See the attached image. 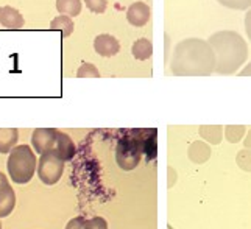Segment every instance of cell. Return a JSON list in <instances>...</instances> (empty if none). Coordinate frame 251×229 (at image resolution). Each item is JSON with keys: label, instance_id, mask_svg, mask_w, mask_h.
<instances>
[{"label": "cell", "instance_id": "f1b7e54d", "mask_svg": "<svg viewBox=\"0 0 251 229\" xmlns=\"http://www.w3.org/2000/svg\"><path fill=\"white\" fill-rule=\"evenodd\" d=\"M6 184H10V181H8V178L6 176L0 172V187H3V186H6Z\"/></svg>", "mask_w": 251, "mask_h": 229}, {"label": "cell", "instance_id": "ac0fdd59", "mask_svg": "<svg viewBox=\"0 0 251 229\" xmlns=\"http://www.w3.org/2000/svg\"><path fill=\"white\" fill-rule=\"evenodd\" d=\"M247 133V127L244 125H226L225 127V137L229 144H237L244 139Z\"/></svg>", "mask_w": 251, "mask_h": 229}, {"label": "cell", "instance_id": "d6986e66", "mask_svg": "<svg viewBox=\"0 0 251 229\" xmlns=\"http://www.w3.org/2000/svg\"><path fill=\"white\" fill-rule=\"evenodd\" d=\"M236 164L239 165L240 170L244 172H251V150L250 148H244L240 150L236 156Z\"/></svg>", "mask_w": 251, "mask_h": 229}, {"label": "cell", "instance_id": "8fae6325", "mask_svg": "<svg viewBox=\"0 0 251 229\" xmlns=\"http://www.w3.org/2000/svg\"><path fill=\"white\" fill-rule=\"evenodd\" d=\"M187 156L194 164H204L211 157V147L203 140H195L189 145Z\"/></svg>", "mask_w": 251, "mask_h": 229}, {"label": "cell", "instance_id": "9c48e42d", "mask_svg": "<svg viewBox=\"0 0 251 229\" xmlns=\"http://www.w3.org/2000/svg\"><path fill=\"white\" fill-rule=\"evenodd\" d=\"M24 16L13 6H0V25L8 30H19L24 27Z\"/></svg>", "mask_w": 251, "mask_h": 229}, {"label": "cell", "instance_id": "30bf717a", "mask_svg": "<svg viewBox=\"0 0 251 229\" xmlns=\"http://www.w3.org/2000/svg\"><path fill=\"white\" fill-rule=\"evenodd\" d=\"M16 207V192L11 187V184L0 187V218L11 215Z\"/></svg>", "mask_w": 251, "mask_h": 229}, {"label": "cell", "instance_id": "4316f807", "mask_svg": "<svg viewBox=\"0 0 251 229\" xmlns=\"http://www.w3.org/2000/svg\"><path fill=\"white\" fill-rule=\"evenodd\" d=\"M240 75H242V76H251V63H250V64H247L244 69H242Z\"/></svg>", "mask_w": 251, "mask_h": 229}, {"label": "cell", "instance_id": "8992f818", "mask_svg": "<svg viewBox=\"0 0 251 229\" xmlns=\"http://www.w3.org/2000/svg\"><path fill=\"white\" fill-rule=\"evenodd\" d=\"M59 129L56 128H36L31 134V145L34 152L44 154L49 152H56Z\"/></svg>", "mask_w": 251, "mask_h": 229}, {"label": "cell", "instance_id": "ffe728a7", "mask_svg": "<svg viewBox=\"0 0 251 229\" xmlns=\"http://www.w3.org/2000/svg\"><path fill=\"white\" fill-rule=\"evenodd\" d=\"M76 76L78 78H100V72L94 64L83 63L80 66V69L76 70Z\"/></svg>", "mask_w": 251, "mask_h": 229}, {"label": "cell", "instance_id": "7c38bea8", "mask_svg": "<svg viewBox=\"0 0 251 229\" xmlns=\"http://www.w3.org/2000/svg\"><path fill=\"white\" fill-rule=\"evenodd\" d=\"M17 139H19L17 128H0V153L10 154L17 144Z\"/></svg>", "mask_w": 251, "mask_h": 229}, {"label": "cell", "instance_id": "277c9868", "mask_svg": "<svg viewBox=\"0 0 251 229\" xmlns=\"http://www.w3.org/2000/svg\"><path fill=\"white\" fill-rule=\"evenodd\" d=\"M6 169L10 178L16 184H27L31 181L34 172L38 170L36 154L30 145H16L8 156Z\"/></svg>", "mask_w": 251, "mask_h": 229}, {"label": "cell", "instance_id": "5b68a950", "mask_svg": "<svg viewBox=\"0 0 251 229\" xmlns=\"http://www.w3.org/2000/svg\"><path fill=\"white\" fill-rule=\"evenodd\" d=\"M64 159L53 152L41 154L38 161V176L46 186H55L64 173Z\"/></svg>", "mask_w": 251, "mask_h": 229}, {"label": "cell", "instance_id": "4fadbf2b", "mask_svg": "<svg viewBox=\"0 0 251 229\" xmlns=\"http://www.w3.org/2000/svg\"><path fill=\"white\" fill-rule=\"evenodd\" d=\"M198 134L203 137V140L212 145H219L225 134V127L222 125H201L198 128Z\"/></svg>", "mask_w": 251, "mask_h": 229}, {"label": "cell", "instance_id": "2e32d148", "mask_svg": "<svg viewBox=\"0 0 251 229\" xmlns=\"http://www.w3.org/2000/svg\"><path fill=\"white\" fill-rule=\"evenodd\" d=\"M81 0H56V10L59 14L69 17L78 16L81 13Z\"/></svg>", "mask_w": 251, "mask_h": 229}, {"label": "cell", "instance_id": "7a4b0ae2", "mask_svg": "<svg viewBox=\"0 0 251 229\" xmlns=\"http://www.w3.org/2000/svg\"><path fill=\"white\" fill-rule=\"evenodd\" d=\"M215 53V72L220 75H232L244 66L248 56V46L237 31L223 30L214 33L207 39Z\"/></svg>", "mask_w": 251, "mask_h": 229}, {"label": "cell", "instance_id": "52a82bcc", "mask_svg": "<svg viewBox=\"0 0 251 229\" xmlns=\"http://www.w3.org/2000/svg\"><path fill=\"white\" fill-rule=\"evenodd\" d=\"M94 49L100 56L109 58L119 53L120 44L114 36H111V34H99V36L94 39Z\"/></svg>", "mask_w": 251, "mask_h": 229}, {"label": "cell", "instance_id": "d4e9b609", "mask_svg": "<svg viewBox=\"0 0 251 229\" xmlns=\"http://www.w3.org/2000/svg\"><path fill=\"white\" fill-rule=\"evenodd\" d=\"M167 187L169 189H172L173 186H175V182H176V179H178V173H176V170L173 169V167H169L167 169Z\"/></svg>", "mask_w": 251, "mask_h": 229}, {"label": "cell", "instance_id": "cb8c5ba5", "mask_svg": "<svg viewBox=\"0 0 251 229\" xmlns=\"http://www.w3.org/2000/svg\"><path fill=\"white\" fill-rule=\"evenodd\" d=\"M84 223H86L84 217H76L66 225V229H84Z\"/></svg>", "mask_w": 251, "mask_h": 229}, {"label": "cell", "instance_id": "5bb4252c", "mask_svg": "<svg viewBox=\"0 0 251 229\" xmlns=\"http://www.w3.org/2000/svg\"><path fill=\"white\" fill-rule=\"evenodd\" d=\"M58 156H61L64 161H71L75 156V144L71 139V136H67L63 131H59V137H58V147L56 152Z\"/></svg>", "mask_w": 251, "mask_h": 229}, {"label": "cell", "instance_id": "44dd1931", "mask_svg": "<svg viewBox=\"0 0 251 229\" xmlns=\"http://www.w3.org/2000/svg\"><path fill=\"white\" fill-rule=\"evenodd\" d=\"M217 2L229 10H250L251 8V0H217Z\"/></svg>", "mask_w": 251, "mask_h": 229}, {"label": "cell", "instance_id": "83f0119b", "mask_svg": "<svg viewBox=\"0 0 251 229\" xmlns=\"http://www.w3.org/2000/svg\"><path fill=\"white\" fill-rule=\"evenodd\" d=\"M244 145H245V148H250L251 150V129L247 133V137L244 140Z\"/></svg>", "mask_w": 251, "mask_h": 229}, {"label": "cell", "instance_id": "f546056e", "mask_svg": "<svg viewBox=\"0 0 251 229\" xmlns=\"http://www.w3.org/2000/svg\"><path fill=\"white\" fill-rule=\"evenodd\" d=\"M0 220H2V218H0ZM0 229H2V222H0Z\"/></svg>", "mask_w": 251, "mask_h": 229}, {"label": "cell", "instance_id": "3957f363", "mask_svg": "<svg viewBox=\"0 0 251 229\" xmlns=\"http://www.w3.org/2000/svg\"><path fill=\"white\" fill-rule=\"evenodd\" d=\"M149 131L134 129L120 137L116 147V161L122 170L129 172L139 165L142 153H145V139Z\"/></svg>", "mask_w": 251, "mask_h": 229}, {"label": "cell", "instance_id": "7402d4cb", "mask_svg": "<svg viewBox=\"0 0 251 229\" xmlns=\"http://www.w3.org/2000/svg\"><path fill=\"white\" fill-rule=\"evenodd\" d=\"M84 3L89 8V11H92L95 14H101L106 11L108 0H84Z\"/></svg>", "mask_w": 251, "mask_h": 229}, {"label": "cell", "instance_id": "603a6c76", "mask_svg": "<svg viewBox=\"0 0 251 229\" xmlns=\"http://www.w3.org/2000/svg\"><path fill=\"white\" fill-rule=\"evenodd\" d=\"M84 229H108V222L103 217H94L86 220Z\"/></svg>", "mask_w": 251, "mask_h": 229}, {"label": "cell", "instance_id": "ba28073f", "mask_svg": "<svg viewBox=\"0 0 251 229\" xmlns=\"http://www.w3.org/2000/svg\"><path fill=\"white\" fill-rule=\"evenodd\" d=\"M126 19L133 27H144L150 21V6L144 2H136L129 5L126 11Z\"/></svg>", "mask_w": 251, "mask_h": 229}, {"label": "cell", "instance_id": "e0dca14e", "mask_svg": "<svg viewBox=\"0 0 251 229\" xmlns=\"http://www.w3.org/2000/svg\"><path fill=\"white\" fill-rule=\"evenodd\" d=\"M50 30H56V31H61L63 38L71 36L74 33V22L69 16H56L53 21L50 22Z\"/></svg>", "mask_w": 251, "mask_h": 229}, {"label": "cell", "instance_id": "9a60e30c", "mask_svg": "<svg viewBox=\"0 0 251 229\" xmlns=\"http://www.w3.org/2000/svg\"><path fill=\"white\" fill-rule=\"evenodd\" d=\"M131 53H133V56L136 59H139V61L149 59L153 55V44H151V41L145 39V38L137 39L133 44V47H131Z\"/></svg>", "mask_w": 251, "mask_h": 229}, {"label": "cell", "instance_id": "484cf974", "mask_svg": "<svg viewBox=\"0 0 251 229\" xmlns=\"http://www.w3.org/2000/svg\"><path fill=\"white\" fill-rule=\"evenodd\" d=\"M245 30H247V34H248V39L251 41V8H250L247 16H245Z\"/></svg>", "mask_w": 251, "mask_h": 229}, {"label": "cell", "instance_id": "6da1fadb", "mask_svg": "<svg viewBox=\"0 0 251 229\" xmlns=\"http://www.w3.org/2000/svg\"><path fill=\"white\" fill-rule=\"evenodd\" d=\"M215 53L207 41L189 38L178 42L170 58V69L178 76H209L215 72Z\"/></svg>", "mask_w": 251, "mask_h": 229}]
</instances>
